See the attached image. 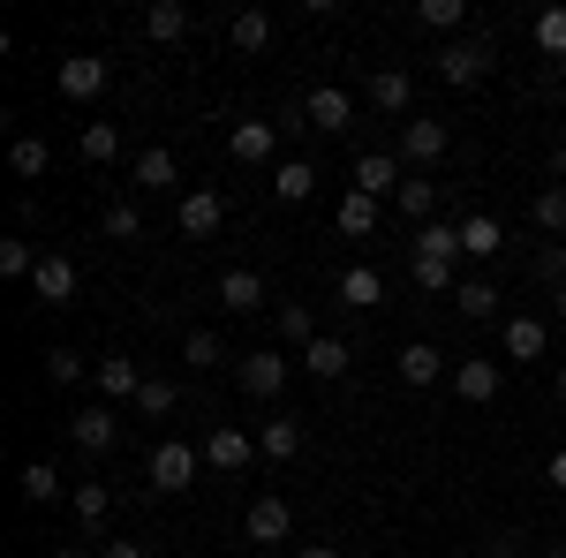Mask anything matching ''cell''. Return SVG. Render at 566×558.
<instances>
[{"instance_id": "cell-1", "label": "cell", "mask_w": 566, "mask_h": 558, "mask_svg": "<svg viewBox=\"0 0 566 558\" xmlns=\"http://www.w3.org/2000/svg\"><path fill=\"white\" fill-rule=\"evenodd\" d=\"M431 61H438V76H446V84H453V91H469V84H483V76H491V45H483V39L438 45Z\"/></svg>"}, {"instance_id": "cell-2", "label": "cell", "mask_w": 566, "mask_h": 558, "mask_svg": "<svg viewBox=\"0 0 566 558\" xmlns=\"http://www.w3.org/2000/svg\"><path fill=\"white\" fill-rule=\"evenodd\" d=\"M446 144H453V136H446V122L408 114V122H400V167H438V159H446Z\"/></svg>"}, {"instance_id": "cell-3", "label": "cell", "mask_w": 566, "mask_h": 558, "mask_svg": "<svg viewBox=\"0 0 566 558\" xmlns=\"http://www.w3.org/2000/svg\"><path fill=\"white\" fill-rule=\"evenodd\" d=\"M151 483L175 498V491H189L197 483V445H181V438H159L151 445Z\"/></svg>"}, {"instance_id": "cell-4", "label": "cell", "mask_w": 566, "mask_h": 558, "mask_svg": "<svg viewBox=\"0 0 566 558\" xmlns=\"http://www.w3.org/2000/svg\"><path fill=\"white\" fill-rule=\"evenodd\" d=\"M400 181H408L400 151H363V159H355V181H348V189H363V197H378V204H386V197H400Z\"/></svg>"}, {"instance_id": "cell-5", "label": "cell", "mask_w": 566, "mask_h": 558, "mask_svg": "<svg viewBox=\"0 0 566 558\" xmlns=\"http://www.w3.org/2000/svg\"><path fill=\"white\" fill-rule=\"evenodd\" d=\"M234 378H242L250 400H272V392L287 386V355H280V347H258V355H242V362H234Z\"/></svg>"}, {"instance_id": "cell-6", "label": "cell", "mask_w": 566, "mask_h": 558, "mask_svg": "<svg viewBox=\"0 0 566 558\" xmlns=\"http://www.w3.org/2000/svg\"><path fill=\"white\" fill-rule=\"evenodd\" d=\"M348 122H355V106H348V91H340V84H317V91L303 98V129H325V136H340Z\"/></svg>"}, {"instance_id": "cell-7", "label": "cell", "mask_w": 566, "mask_h": 558, "mask_svg": "<svg viewBox=\"0 0 566 558\" xmlns=\"http://www.w3.org/2000/svg\"><path fill=\"white\" fill-rule=\"evenodd\" d=\"M499 386H506V370H499V362H483V355L453 362V392H461L469 408H491V400H499Z\"/></svg>"}, {"instance_id": "cell-8", "label": "cell", "mask_w": 566, "mask_h": 558, "mask_svg": "<svg viewBox=\"0 0 566 558\" xmlns=\"http://www.w3.org/2000/svg\"><path fill=\"white\" fill-rule=\"evenodd\" d=\"M205 461L227 468V475H242L250 461H258V438H250V430H234V423H219L212 438H205Z\"/></svg>"}, {"instance_id": "cell-9", "label": "cell", "mask_w": 566, "mask_h": 558, "mask_svg": "<svg viewBox=\"0 0 566 558\" xmlns=\"http://www.w3.org/2000/svg\"><path fill=\"white\" fill-rule=\"evenodd\" d=\"M219 227H227V197H219V189H189V197H181V234L205 242Z\"/></svg>"}, {"instance_id": "cell-10", "label": "cell", "mask_w": 566, "mask_h": 558, "mask_svg": "<svg viewBox=\"0 0 566 558\" xmlns=\"http://www.w3.org/2000/svg\"><path fill=\"white\" fill-rule=\"evenodd\" d=\"M499 340H506V355H514V362H536V355L552 347V317L522 309V317H506V333H499Z\"/></svg>"}, {"instance_id": "cell-11", "label": "cell", "mask_w": 566, "mask_h": 558, "mask_svg": "<svg viewBox=\"0 0 566 558\" xmlns=\"http://www.w3.org/2000/svg\"><path fill=\"white\" fill-rule=\"evenodd\" d=\"M69 438H76L84 453H114V438H122V423H114V408L98 400V408H76V415H69Z\"/></svg>"}, {"instance_id": "cell-12", "label": "cell", "mask_w": 566, "mask_h": 558, "mask_svg": "<svg viewBox=\"0 0 566 558\" xmlns=\"http://www.w3.org/2000/svg\"><path fill=\"white\" fill-rule=\"evenodd\" d=\"M106 76H114V61H98V53H69V61H61V91H69V98H98Z\"/></svg>"}, {"instance_id": "cell-13", "label": "cell", "mask_w": 566, "mask_h": 558, "mask_svg": "<svg viewBox=\"0 0 566 558\" xmlns=\"http://www.w3.org/2000/svg\"><path fill=\"white\" fill-rule=\"evenodd\" d=\"M287 528H295V506L280 491H264L258 506H250V544H287Z\"/></svg>"}, {"instance_id": "cell-14", "label": "cell", "mask_w": 566, "mask_h": 558, "mask_svg": "<svg viewBox=\"0 0 566 558\" xmlns=\"http://www.w3.org/2000/svg\"><path fill=\"white\" fill-rule=\"evenodd\" d=\"M227 151H234L242 167H264V159L280 151V129H272V122H234V129H227Z\"/></svg>"}, {"instance_id": "cell-15", "label": "cell", "mask_w": 566, "mask_h": 558, "mask_svg": "<svg viewBox=\"0 0 566 558\" xmlns=\"http://www.w3.org/2000/svg\"><path fill=\"white\" fill-rule=\"evenodd\" d=\"M219 302H227L234 317H250V309H264V280L250 264H227V272H219Z\"/></svg>"}, {"instance_id": "cell-16", "label": "cell", "mask_w": 566, "mask_h": 558, "mask_svg": "<svg viewBox=\"0 0 566 558\" xmlns=\"http://www.w3.org/2000/svg\"><path fill=\"white\" fill-rule=\"evenodd\" d=\"M91 386L106 392V400H136V386H144V370H136L129 355H106V362H91Z\"/></svg>"}, {"instance_id": "cell-17", "label": "cell", "mask_w": 566, "mask_h": 558, "mask_svg": "<svg viewBox=\"0 0 566 558\" xmlns=\"http://www.w3.org/2000/svg\"><path fill=\"white\" fill-rule=\"evenodd\" d=\"M31 287H39V302H69L76 295V264L61 257V250H45L39 272H31Z\"/></svg>"}, {"instance_id": "cell-18", "label": "cell", "mask_w": 566, "mask_h": 558, "mask_svg": "<svg viewBox=\"0 0 566 558\" xmlns=\"http://www.w3.org/2000/svg\"><path fill=\"white\" fill-rule=\"evenodd\" d=\"M499 250H506V227H499L491 212L461 219V257H499Z\"/></svg>"}, {"instance_id": "cell-19", "label": "cell", "mask_w": 566, "mask_h": 558, "mask_svg": "<svg viewBox=\"0 0 566 558\" xmlns=\"http://www.w3.org/2000/svg\"><path fill=\"white\" fill-rule=\"evenodd\" d=\"M400 378H408V386H438V378H453V370H446V355H438V347L408 340V347H400Z\"/></svg>"}, {"instance_id": "cell-20", "label": "cell", "mask_w": 566, "mask_h": 558, "mask_svg": "<svg viewBox=\"0 0 566 558\" xmlns=\"http://www.w3.org/2000/svg\"><path fill=\"white\" fill-rule=\"evenodd\" d=\"M303 370H310V378H348V340L317 333V340L303 347Z\"/></svg>"}, {"instance_id": "cell-21", "label": "cell", "mask_w": 566, "mask_h": 558, "mask_svg": "<svg viewBox=\"0 0 566 558\" xmlns=\"http://www.w3.org/2000/svg\"><path fill=\"white\" fill-rule=\"evenodd\" d=\"M408 98H416L408 69H378V76H370V106H378V114H408Z\"/></svg>"}, {"instance_id": "cell-22", "label": "cell", "mask_w": 566, "mask_h": 558, "mask_svg": "<svg viewBox=\"0 0 566 558\" xmlns=\"http://www.w3.org/2000/svg\"><path fill=\"white\" fill-rule=\"evenodd\" d=\"M310 189H317V167L310 159H287V167L272 173V197L280 204H310Z\"/></svg>"}, {"instance_id": "cell-23", "label": "cell", "mask_w": 566, "mask_h": 558, "mask_svg": "<svg viewBox=\"0 0 566 558\" xmlns=\"http://www.w3.org/2000/svg\"><path fill=\"white\" fill-rule=\"evenodd\" d=\"M416 257L453 264V257H461V227H446V219H431V227H416Z\"/></svg>"}, {"instance_id": "cell-24", "label": "cell", "mask_w": 566, "mask_h": 558, "mask_svg": "<svg viewBox=\"0 0 566 558\" xmlns=\"http://www.w3.org/2000/svg\"><path fill=\"white\" fill-rule=\"evenodd\" d=\"M227 39L242 45V53H264V45H272V15H264V8H242V15L227 23Z\"/></svg>"}, {"instance_id": "cell-25", "label": "cell", "mask_w": 566, "mask_h": 558, "mask_svg": "<svg viewBox=\"0 0 566 558\" xmlns=\"http://www.w3.org/2000/svg\"><path fill=\"white\" fill-rule=\"evenodd\" d=\"M378 295H386V280H378L370 264H348V272H340V302H348V309H370Z\"/></svg>"}, {"instance_id": "cell-26", "label": "cell", "mask_w": 566, "mask_h": 558, "mask_svg": "<svg viewBox=\"0 0 566 558\" xmlns=\"http://www.w3.org/2000/svg\"><path fill=\"white\" fill-rule=\"evenodd\" d=\"M453 302H461V317H469V325L499 317V287H491V280H461V287H453Z\"/></svg>"}, {"instance_id": "cell-27", "label": "cell", "mask_w": 566, "mask_h": 558, "mask_svg": "<svg viewBox=\"0 0 566 558\" xmlns=\"http://www.w3.org/2000/svg\"><path fill=\"white\" fill-rule=\"evenodd\" d=\"M144 31H151L159 45H175L181 31H189V8H181V0H159V8H144Z\"/></svg>"}, {"instance_id": "cell-28", "label": "cell", "mask_w": 566, "mask_h": 558, "mask_svg": "<svg viewBox=\"0 0 566 558\" xmlns=\"http://www.w3.org/2000/svg\"><path fill=\"white\" fill-rule=\"evenodd\" d=\"M8 167L23 173V181H39V173L53 167V144H45V136H15V151H8Z\"/></svg>"}, {"instance_id": "cell-29", "label": "cell", "mask_w": 566, "mask_h": 558, "mask_svg": "<svg viewBox=\"0 0 566 558\" xmlns=\"http://www.w3.org/2000/svg\"><path fill=\"white\" fill-rule=\"evenodd\" d=\"M84 159L91 167H114L122 159V129L114 122H84Z\"/></svg>"}, {"instance_id": "cell-30", "label": "cell", "mask_w": 566, "mask_h": 558, "mask_svg": "<svg viewBox=\"0 0 566 558\" xmlns=\"http://www.w3.org/2000/svg\"><path fill=\"white\" fill-rule=\"evenodd\" d=\"M370 227H378V197H363V189H348V197H340V234H355V242H363Z\"/></svg>"}, {"instance_id": "cell-31", "label": "cell", "mask_w": 566, "mask_h": 558, "mask_svg": "<svg viewBox=\"0 0 566 558\" xmlns=\"http://www.w3.org/2000/svg\"><path fill=\"white\" fill-rule=\"evenodd\" d=\"M528 219H536L544 234H566V181H552V189H536V204H528Z\"/></svg>"}, {"instance_id": "cell-32", "label": "cell", "mask_w": 566, "mask_h": 558, "mask_svg": "<svg viewBox=\"0 0 566 558\" xmlns=\"http://www.w3.org/2000/svg\"><path fill=\"white\" fill-rule=\"evenodd\" d=\"M392 204H400V219H408V227H431V212H438L431 181H400V197H392Z\"/></svg>"}, {"instance_id": "cell-33", "label": "cell", "mask_w": 566, "mask_h": 558, "mask_svg": "<svg viewBox=\"0 0 566 558\" xmlns=\"http://www.w3.org/2000/svg\"><path fill=\"white\" fill-rule=\"evenodd\" d=\"M15 491H23V498H31V506H53V498H61V475L45 468V461H31V468L15 475Z\"/></svg>"}, {"instance_id": "cell-34", "label": "cell", "mask_w": 566, "mask_h": 558, "mask_svg": "<svg viewBox=\"0 0 566 558\" xmlns=\"http://www.w3.org/2000/svg\"><path fill=\"white\" fill-rule=\"evenodd\" d=\"M69 498H76V520H84V528H98V520L114 514V491H106V483H76Z\"/></svg>"}, {"instance_id": "cell-35", "label": "cell", "mask_w": 566, "mask_h": 558, "mask_svg": "<svg viewBox=\"0 0 566 558\" xmlns=\"http://www.w3.org/2000/svg\"><path fill=\"white\" fill-rule=\"evenodd\" d=\"M181 173H175V151H144L136 159V189H175Z\"/></svg>"}, {"instance_id": "cell-36", "label": "cell", "mask_w": 566, "mask_h": 558, "mask_svg": "<svg viewBox=\"0 0 566 558\" xmlns=\"http://www.w3.org/2000/svg\"><path fill=\"white\" fill-rule=\"evenodd\" d=\"M295 445H303V430H295V423H264L258 430V453H264V461H295Z\"/></svg>"}, {"instance_id": "cell-37", "label": "cell", "mask_w": 566, "mask_h": 558, "mask_svg": "<svg viewBox=\"0 0 566 558\" xmlns=\"http://www.w3.org/2000/svg\"><path fill=\"white\" fill-rule=\"evenodd\" d=\"M280 340H287V347H310V340H317V317H310L303 302H280Z\"/></svg>"}, {"instance_id": "cell-38", "label": "cell", "mask_w": 566, "mask_h": 558, "mask_svg": "<svg viewBox=\"0 0 566 558\" xmlns=\"http://www.w3.org/2000/svg\"><path fill=\"white\" fill-rule=\"evenodd\" d=\"M175 400L181 392L167 386V378H144V386H136V415H175Z\"/></svg>"}, {"instance_id": "cell-39", "label": "cell", "mask_w": 566, "mask_h": 558, "mask_svg": "<svg viewBox=\"0 0 566 558\" xmlns=\"http://www.w3.org/2000/svg\"><path fill=\"white\" fill-rule=\"evenodd\" d=\"M136 227H144V219H136V204H129V197H114V204L98 212V234H114V242H129Z\"/></svg>"}, {"instance_id": "cell-40", "label": "cell", "mask_w": 566, "mask_h": 558, "mask_svg": "<svg viewBox=\"0 0 566 558\" xmlns=\"http://www.w3.org/2000/svg\"><path fill=\"white\" fill-rule=\"evenodd\" d=\"M181 362H197V370H219V362H227L219 333H189V340H181Z\"/></svg>"}, {"instance_id": "cell-41", "label": "cell", "mask_w": 566, "mask_h": 558, "mask_svg": "<svg viewBox=\"0 0 566 558\" xmlns=\"http://www.w3.org/2000/svg\"><path fill=\"white\" fill-rule=\"evenodd\" d=\"M528 272H536V287H552V295H559V287H566V242L536 250V264H528Z\"/></svg>"}, {"instance_id": "cell-42", "label": "cell", "mask_w": 566, "mask_h": 558, "mask_svg": "<svg viewBox=\"0 0 566 558\" xmlns=\"http://www.w3.org/2000/svg\"><path fill=\"white\" fill-rule=\"evenodd\" d=\"M536 45H544L552 61H566V8H544V15H536Z\"/></svg>"}, {"instance_id": "cell-43", "label": "cell", "mask_w": 566, "mask_h": 558, "mask_svg": "<svg viewBox=\"0 0 566 558\" xmlns=\"http://www.w3.org/2000/svg\"><path fill=\"white\" fill-rule=\"evenodd\" d=\"M45 378H53V386H76V378H84V355H76V347H53V355H45Z\"/></svg>"}, {"instance_id": "cell-44", "label": "cell", "mask_w": 566, "mask_h": 558, "mask_svg": "<svg viewBox=\"0 0 566 558\" xmlns=\"http://www.w3.org/2000/svg\"><path fill=\"white\" fill-rule=\"evenodd\" d=\"M416 15H423L431 31H461V15H469V8H461V0H423Z\"/></svg>"}, {"instance_id": "cell-45", "label": "cell", "mask_w": 566, "mask_h": 558, "mask_svg": "<svg viewBox=\"0 0 566 558\" xmlns=\"http://www.w3.org/2000/svg\"><path fill=\"white\" fill-rule=\"evenodd\" d=\"M0 272H8V280H31V272H39L31 242H0Z\"/></svg>"}, {"instance_id": "cell-46", "label": "cell", "mask_w": 566, "mask_h": 558, "mask_svg": "<svg viewBox=\"0 0 566 558\" xmlns=\"http://www.w3.org/2000/svg\"><path fill=\"white\" fill-rule=\"evenodd\" d=\"M416 287H431V295H446V287H453V264H438V257H416Z\"/></svg>"}, {"instance_id": "cell-47", "label": "cell", "mask_w": 566, "mask_h": 558, "mask_svg": "<svg viewBox=\"0 0 566 558\" xmlns=\"http://www.w3.org/2000/svg\"><path fill=\"white\" fill-rule=\"evenodd\" d=\"M491 558H522V536H514V528H499V536H491Z\"/></svg>"}, {"instance_id": "cell-48", "label": "cell", "mask_w": 566, "mask_h": 558, "mask_svg": "<svg viewBox=\"0 0 566 558\" xmlns=\"http://www.w3.org/2000/svg\"><path fill=\"white\" fill-rule=\"evenodd\" d=\"M544 475H552V491H566V445L552 453V468H544Z\"/></svg>"}, {"instance_id": "cell-49", "label": "cell", "mask_w": 566, "mask_h": 558, "mask_svg": "<svg viewBox=\"0 0 566 558\" xmlns=\"http://www.w3.org/2000/svg\"><path fill=\"white\" fill-rule=\"evenodd\" d=\"M295 558H348V551H340V544H303Z\"/></svg>"}, {"instance_id": "cell-50", "label": "cell", "mask_w": 566, "mask_h": 558, "mask_svg": "<svg viewBox=\"0 0 566 558\" xmlns=\"http://www.w3.org/2000/svg\"><path fill=\"white\" fill-rule=\"evenodd\" d=\"M98 558H144L136 544H98Z\"/></svg>"}, {"instance_id": "cell-51", "label": "cell", "mask_w": 566, "mask_h": 558, "mask_svg": "<svg viewBox=\"0 0 566 558\" xmlns=\"http://www.w3.org/2000/svg\"><path fill=\"white\" fill-rule=\"evenodd\" d=\"M552 317H559V325H566V287H559V295H552Z\"/></svg>"}, {"instance_id": "cell-52", "label": "cell", "mask_w": 566, "mask_h": 558, "mask_svg": "<svg viewBox=\"0 0 566 558\" xmlns=\"http://www.w3.org/2000/svg\"><path fill=\"white\" fill-rule=\"evenodd\" d=\"M552 167H559V181H566V144H559V151H552Z\"/></svg>"}, {"instance_id": "cell-53", "label": "cell", "mask_w": 566, "mask_h": 558, "mask_svg": "<svg viewBox=\"0 0 566 558\" xmlns=\"http://www.w3.org/2000/svg\"><path fill=\"white\" fill-rule=\"evenodd\" d=\"M544 558H566V536H559V544H544Z\"/></svg>"}, {"instance_id": "cell-54", "label": "cell", "mask_w": 566, "mask_h": 558, "mask_svg": "<svg viewBox=\"0 0 566 558\" xmlns=\"http://www.w3.org/2000/svg\"><path fill=\"white\" fill-rule=\"evenodd\" d=\"M552 392H559V400H566V370H559V378H552Z\"/></svg>"}, {"instance_id": "cell-55", "label": "cell", "mask_w": 566, "mask_h": 558, "mask_svg": "<svg viewBox=\"0 0 566 558\" xmlns=\"http://www.w3.org/2000/svg\"><path fill=\"white\" fill-rule=\"evenodd\" d=\"M45 558H84V551H45Z\"/></svg>"}, {"instance_id": "cell-56", "label": "cell", "mask_w": 566, "mask_h": 558, "mask_svg": "<svg viewBox=\"0 0 566 558\" xmlns=\"http://www.w3.org/2000/svg\"><path fill=\"white\" fill-rule=\"evenodd\" d=\"M453 558H469V551H453Z\"/></svg>"}]
</instances>
